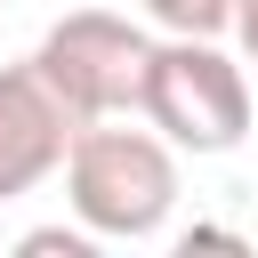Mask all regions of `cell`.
<instances>
[{
  "mask_svg": "<svg viewBox=\"0 0 258 258\" xmlns=\"http://www.w3.org/2000/svg\"><path fill=\"white\" fill-rule=\"evenodd\" d=\"M16 250H24V258H89L97 234H89V226H32Z\"/></svg>",
  "mask_w": 258,
  "mask_h": 258,
  "instance_id": "obj_6",
  "label": "cell"
},
{
  "mask_svg": "<svg viewBox=\"0 0 258 258\" xmlns=\"http://www.w3.org/2000/svg\"><path fill=\"white\" fill-rule=\"evenodd\" d=\"M145 121L177 153H234L250 137V81L210 32H161L145 73Z\"/></svg>",
  "mask_w": 258,
  "mask_h": 258,
  "instance_id": "obj_3",
  "label": "cell"
},
{
  "mask_svg": "<svg viewBox=\"0 0 258 258\" xmlns=\"http://www.w3.org/2000/svg\"><path fill=\"white\" fill-rule=\"evenodd\" d=\"M137 8H145L161 32H210V40H218V32H234V8H242V0H137Z\"/></svg>",
  "mask_w": 258,
  "mask_h": 258,
  "instance_id": "obj_5",
  "label": "cell"
},
{
  "mask_svg": "<svg viewBox=\"0 0 258 258\" xmlns=\"http://www.w3.org/2000/svg\"><path fill=\"white\" fill-rule=\"evenodd\" d=\"M40 81L64 97L73 121H129L145 113V73H153V32L113 16V8H73L40 32L32 48Z\"/></svg>",
  "mask_w": 258,
  "mask_h": 258,
  "instance_id": "obj_2",
  "label": "cell"
},
{
  "mask_svg": "<svg viewBox=\"0 0 258 258\" xmlns=\"http://www.w3.org/2000/svg\"><path fill=\"white\" fill-rule=\"evenodd\" d=\"M64 202L97 242H145L177 210V145L161 129L81 121L64 153Z\"/></svg>",
  "mask_w": 258,
  "mask_h": 258,
  "instance_id": "obj_1",
  "label": "cell"
},
{
  "mask_svg": "<svg viewBox=\"0 0 258 258\" xmlns=\"http://www.w3.org/2000/svg\"><path fill=\"white\" fill-rule=\"evenodd\" d=\"M73 129L81 121L64 113V97L40 81L32 56L24 64H0V202H16L40 177H56L64 153H73Z\"/></svg>",
  "mask_w": 258,
  "mask_h": 258,
  "instance_id": "obj_4",
  "label": "cell"
},
{
  "mask_svg": "<svg viewBox=\"0 0 258 258\" xmlns=\"http://www.w3.org/2000/svg\"><path fill=\"white\" fill-rule=\"evenodd\" d=\"M234 40H242V56L258 64V0H242V8H234Z\"/></svg>",
  "mask_w": 258,
  "mask_h": 258,
  "instance_id": "obj_7",
  "label": "cell"
}]
</instances>
